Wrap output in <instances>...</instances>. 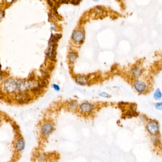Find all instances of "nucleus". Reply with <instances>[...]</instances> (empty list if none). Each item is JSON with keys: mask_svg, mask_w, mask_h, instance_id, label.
<instances>
[{"mask_svg": "<svg viewBox=\"0 0 162 162\" xmlns=\"http://www.w3.org/2000/svg\"><path fill=\"white\" fill-rule=\"evenodd\" d=\"M147 130L148 132L152 135H155L159 131V126L158 123L156 121H151L147 124Z\"/></svg>", "mask_w": 162, "mask_h": 162, "instance_id": "1", "label": "nucleus"}, {"mask_svg": "<svg viewBox=\"0 0 162 162\" xmlns=\"http://www.w3.org/2000/svg\"><path fill=\"white\" fill-rule=\"evenodd\" d=\"M72 38L74 42L81 44L84 41V35L81 30H76L73 33Z\"/></svg>", "mask_w": 162, "mask_h": 162, "instance_id": "2", "label": "nucleus"}, {"mask_svg": "<svg viewBox=\"0 0 162 162\" xmlns=\"http://www.w3.org/2000/svg\"><path fill=\"white\" fill-rule=\"evenodd\" d=\"M42 132L44 136H49L52 134L54 130V125L51 123H46L44 124L42 127Z\"/></svg>", "mask_w": 162, "mask_h": 162, "instance_id": "3", "label": "nucleus"}, {"mask_svg": "<svg viewBox=\"0 0 162 162\" xmlns=\"http://www.w3.org/2000/svg\"><path fill=\"white\" fill-rule=\"evenodd\" d=\"M94 108V106L91 103L85 102L82 103L80 106V109L84 113H89L91 112Z\"/></svg>", "mask_w": 162, "mask_h": 162, "instance_id": "4", "label": "nucleus"}, {"mask_svg": "<svg viewBox=\"0 0 162 162\" xmlns=\"http://www.w3.org/2000/svg\"><path fill=\"white\" fill-rule=\"evenodd\" d=\"M5 89L9 92H12L16 89L17 85L15 82L12 79H9L5 83Z\"/></svg>", "mask_w": 162, "mask_h": 162, "instance_id": "5", "label": "nucleus"}, {"mask_svg": "<svg viewBox=\"0 0 162 162\" xmlns=\"http://www.w3.org/2000/svg\"><path fill=\"white\" fill-rule=\"evenodd\" d=\"M134 86L135 89L139 92H143L147 89L146 83L141 81H135L134 83Z\"/></svg>", "mask_w": 162, "mask_h": 162, "instance_id": "6", "label": "nucleus"}, {"mask_svg": "<svg viewBox=\"0 0 162 162\" xmlns=\"http://www.w3.org/2000/svg\"><path fill=\"white\" fill-rule=\"evenodd\" d=\"M142 70L141 67L139 66H135L133 67L130 71V73L132 77L137 78L142 75Z\"/></svg>", "mask_w": 162, "mask_h": 162, "instance_id": "7", "label": "nucleus"}, {"mask_svg": "<svg viewBox=\"0 0 162 162\" xmlns=\"http://www.w3.org/2000/svg\"><path fill=\"white\" fill-rule=\"evenodd\" d=\"M76 81L79 85L84 86L87 84L88 79L85 76H77L76 78Z\"/></svg>", "mask_w": 162, "mask_h": 162, "instance_id": "8", "label": "nucleus"}, {"mask_svg": "<svg viewBox=\"0 0 162 162\" xmlns=\"http://www.w3.org/2000/svg\"><path fill=\"white\" fill-rule=\"evenodd\" d=\"M61 34H52L50 39L49 43H56L57 42H58L59 40L61 38Z\"/></svg>", "mask_w": 162, "mask_h": 162, "instance_id": "9", "label": "nucleus"}, {"mask_svg": "<svg viewBox=\"0 0 162 162\" xmlns=\"http://www.w3.org/2000/svg\"><path fill=\"white\" fill-rule=\"evenodd\" d=\"M24 147H25V142L22 139L19 140L16 144L17 150L19 151H20L24 149Z\"/></svg>", "mask_w": 162, "mask_h": 162, "instance_id": "10", "label": "nucleus"}, {"mask_svg": "<svg viewBox=\"0 0 162 162\" xmlns=\"http://www.w3.org/2000/svg\"><path fill=\"white\" fill-rule=\"evenodd\" d=\"M162 94L160 91V89H156L154 94V97L156 100H160L162 98Z\"/></svg>", "mask_w": 162, "mask_h": 162, "instance_id": "11", "label": "nucleus"}, {"mask_svg": "<svg viewBox=\"0 0 162 162\" xmlns=\"http://www.w3.org/2000/svg\"><path fill=\"white\" fill-rule=\"evenodd\" d=\"M69 60L71 62H74L77 58V54L75 52H70L69 54Z\"/></svg>", "mask_w": 162, "mask_h": 162, "instance_id": "12", "label": "nucleus"}, {"mask_svg": "<svg viewBox=\"0 0 162 162\" xmlns=\"http://www.w3.org/2000/svg\"><path fill=\"white\" fill-rule=\"evenodd\" d=\"M18 100L22 102H24L25 101L27 100L28 97H26V95L24 94H20V96H18Z\"/></svg>", "mask_w": 162, "mask_h": 162, "instance_id": "13", "label": "nucleus"}, {"mask_svg": "<svg viewBox=\"0 0 162 162\" xmlns=\"http://www.w3.org/2000/svg\"><path fill=\"white\" fill-rule=\"evenodd\" d=\"M68 106L69 108H71V109H75L77 107V103H76V102H74V101H72V102H70Z\"/></svg>", "mask_w": 162, "mask_h": 162, "instance_id": "14", "label": "nucleus"}, {"mask_svg": "<svg viewBox=\"0 0 162 162\" xmlns=\"http://www.w3.org/2000/svg\"><path fill=\"white\" fill-rule=\"evenodd\" d=\"M155 108L157 110H162V102L156 103L155 105Z\"/></svg>", "mask_w": 162, "mask_h": 162, "instance_id": "15", "label": "nucleus"}, {"mask_svg": "<svg viewBox=\"0 0 162 162\" xmlns=\"http://www.w3.org/2000/svg\"><path fill=\"white\" fill-rule=\"evenodd\" d=\"M100 96H102V97H106V98H109L110 97V95H109V94L106 93L105 92H102L100 94Z\"/></svg>", "mask_w": 162, "mask_h": 162, "instance_id": "16", "label": "nucleus"}, {"mask_svg": "<svg viewBox=\"0 0 162 162\" xmlns=\"http://www.w3.org/2000/svg\"><path fill=\"white\" fill-rule=\"evenodd\" d=\"M53 88H54L55 90H57V91H59V89H60L59 86H58L56 84H54Z\"/></svg>", "mask_w": 162, "mask_h": 162, "instance_id": "17", "label": "nucleus"}, {"mask_svg": "<svg viewBox=\"0 0 162 162\" xmlns=\"http://www.w3.org/2000/svg\"><path fill=\"white\" fill-rule=\"evenodd\" d=\"M4 17V12L2 11H0V21Z\"/></svg>", "mask_w": 162, "mask_h": 162, "instance_id": "18", "label": "nucleus"}, {"mask_svg": "<svg viewBox=\"0 0 162 162\" xmlns=\"http://www.w3.org/2000/svg\"><path fill=\"white\" fill-rule=\"evenodd\" d=\"M47 2L50 6L52 7V6H53V2H52V0H47Z\"/></svg>", "mask_w": 162, "mask_h": 162, "instance_id": "19", "label": "nucleus"}, {"mask_svg": "<svg viewBox=\"0 0 162 162\" xmlns=\"http://www.w3.org/2000/svg\"><path fill=\"white\" fill-rule=\"evenodd\" d=\"M54 1H55V2H57V1H60V0H54Z\"/></svg>", "mask_w": 162, "mask_h": 162, "instance_id": "20", "label": "nucleus"}, {"mask_svg": "<svg viewBox=\"0 0 162 162\" xmlns=\"http://www.w3.org/2000/svg\"><path fill=\"white\" fill-rule=\"evenodd\" d=\"M1 76H0V79H1Z\"/></svg>", "mask_w": 162, "mask_h": 162, "instance_id": "21", "label": "nucleus"}, {"mask_svg": "<svg viewBox=\"0 0 162 162\" xmlns=\"http://www.w3.org/2000/svg\"><path fill=\"white\" fill-rule=\"evenodd\" d=\"M94 1H98V0H94Z\"/></svg>", "mask_w": 162, "mask_h": 162, "instance_id": "22", "label": "nucleus"}]
</instances>
